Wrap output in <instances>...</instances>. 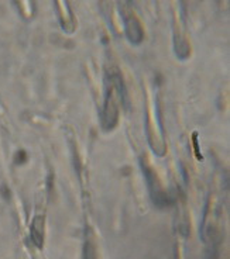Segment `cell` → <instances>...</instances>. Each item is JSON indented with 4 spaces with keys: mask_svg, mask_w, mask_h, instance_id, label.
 <instances>
[{
    "mask_svg": "<svg viewBox=\"0 0 230 259\" xmlns=\"http://www.w3.org/2000/svg\"><path fill=\"white\" fill-rule=\"evenodd\" d=\"M30 235H31V241H33L35 248H39V249L43 248V245H44V217H41V215L34 217Z\"/></svg>",
    "mask_w": 230,
    "mask_h": 259,
    "instance_id": "obj_3",
    "label": "cell"
},
{
    "mask_svg": "<svg viewBox=\"0 0 230 259\" xmlns=\"http://www.w3.org/2000/svg\"><path fill=\"white\" fill-rule=\"evenodd\" d=\"M143 168H144V166H143ZM144 174L154 204H157L158 207H167V206H170L172 203L171 196L163 189V186H161V183H160V181L157 179L156 174H154L152 170H150L148 168H144Z\"/></svg>",
    "mask_w": 230,
    "mask_h": 259,
    "instance_id": "obj_1",
    "label": "cell"
},
{
    "mask_svg": "<svg viewBox=\"0 0 230 259\" xmlns=\"http://www.w3.org/2000/svg\"><path fill=\"white\" fill-rule=\"evenodd\" d=\"M82 258L84 259H98L96 252V245L92 238H88L84 244V251H82Z\"/></svg>",
    "mask_w": 230,
    "mask_h": 259,
    "instance_id": "obj_4",
    "label": "cell"
},
{
    "mask_svg": "<svg viewBox=\"0 0 230 259\" xmlns=\"http://www.w3.org/2000/svg\"><path fill=\"white\" fill-rule=\"evenodd\" d=\"M125 27H126V34L129 39L134 42V44H138L141 39H143V30H141V26L138 23V20L136 19L134 14H130V16H126L125 17Z\"/></svg>",
    "mask_w": 230,
    "mask_h": 259,
    "instance_id": "obj_2",
    "label": "cell"
}]
</instances>
